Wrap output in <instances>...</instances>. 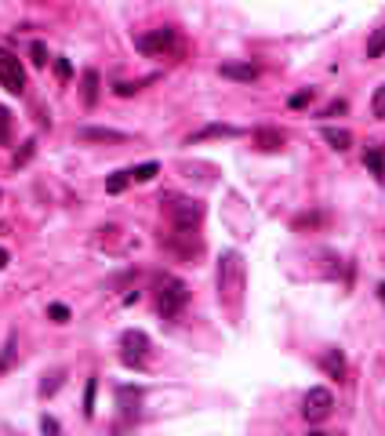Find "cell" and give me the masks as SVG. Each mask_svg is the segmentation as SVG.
<instances>
[{
    "label": "cell",
    "instance_id": "1",
    "mask_svg": "<svg viewBox=\"0 0 385 436\" xmlns=\"http://www.w3.org/2000/svg\"><path fill=\"white\" fill-rule=\"evenodd\" d=\"M186 302H189V287L179 277H160L156 280V309H160V316H164V320L179 316Z\"/></svg>",
    "mask_w": 385,
    "mask_h": 436
},
{
    "label": "cell",
    "instance_id": "2",
    "mask_svg": "<svg viewBox=\"0 0 385 436\" xmlns=\"http://www.w3.org/2000/svg\"><path fill=\"white\" fill-rule=\"evenodd\" d=\"M218 291L229 302H236L240 291H244V258H240L236 251H226L218 258Z\"/></svg>",
    "mask_w": 385,
    "mask_h": 436
},
{
    "label": "cell",
    "instance_id": "3",
    "mask_svg": "<svg viewBox=\"0 0 385 436\" xmlns=\"http://www.w3.org/2000/svg\"><path fill=\"white\" fill-rule=\"evenodd\" d=\"M135 47L142 55H153V58H167L179 51V33L171 26H160V29H149V33H138L135 37Z\"/></svg>",
    "mask_w": 385,
    "mask_h": 436
},
{
    "label": "cell",
    "instance_id": "4",
    "mask_svg": "<svg viewBox=\"0 0 385 436\" xmlns=\"http://www.w3.org/2000/svg\"><path fill=\"white\" fill-rule=\"evenodd\" d=\"M167 215L179 233H197V225L204 218V204L192 197H167Z\"/></svg>",
    "mask_w": 385,
    "mask_h": 436
},
{
    "label": "cell",
    "instance_id": "5",
    "mask_svg": "<svg viewBox=\"0 0 385 436\" xmlns=\"http://www.w3.org/2000/svg\"><path fill=\"white\" fill-rule=\"evenodd\" d=\"M0 88L11 91V95H22L26 91V70H22V62L19 55H11L0 47Z\"/></svg>",
    "mask_w": 385,
    "mask_h": 436
},
{
    "label": "cell",
    "instance_id": "6",
    "mask_svg": "<svg viewBox=\"0 0 385 436\" xmlns=\"http://www.w3.org/2000/svg\"><path fill=\"white\" fill-rule=\"evenodd\" d=\"M120 360L127 367H146V353H149V334L146 331H124L120 334Z\"/></svg>",
    "mask_w": 385,
    "mask_h": 436
},
{
    "label": "cell",
    "instance_id": "7",
    "mask_svg": "<svg viewBox=\"0 0 385 436\" xmlns=\"http://www.w3.org/2000/svg\"><path fill=\"white\" fill-rule=\"evenodd\" d=\"M331 407H334V396H331V389H324V385H313V389L302 396V414H306L309 422H324V418L331 414Z\"/></svg>",
    "mask_w": 385,
    "mask_h": 436
},
{
    "label": "cell",
    "instance_id": "8",
    "mask_svg": "<svg viewBox=\"0 0 385 436\" xmlns=\"http://www.w3.org/2000/svg\"><path fill=\"white\" fill-rule=\"evenodd\" d=\"M218 73L226 80H240V84H254L259 80V66H251V62H222Z\"/></svg>",
    "mask_w": 385,
    "mask_h": 436
},
{
    "label": "cell",
    "instance_id": "9",
    "mask_svg": "<svg viewBox=\"0 0 385 436\" xmlns=\"http://www.w3.org/2000/svg\"><path fill=\"white\" fill-rule=\"evenodd\" d=\"M240 135H244V127H233V124H207V127H200V131L189 135V145H197V142H204V138H240Z\"/></svg>",
    "mask_w": 385,
    "mask_h": 436
},
{
    "label": "cell",
    "instance_id": "10",
    "mask_svg": "<svg viewBox=\"0 0 385 436\" xmlns=\"http://www.w3.org/2000/svg\"><path fill=\"white\" fill-rule=\"evenodd\" d=\"M76 138L80 142H127L131 135L117 131V127H76Z\"/></svg>",
    "mask_w": 385,
    "mask_h": 436
},
{
    "label": "cell",
    "instance_id": "11",
    "mask_svg": "<svg viewBox=\"0 0 385 436\" xmlns=\"http://www.w3.org/2000/svg\"><path fill=\"white\" fill-rule=\"evenodd\" d=\"M363 164H367V171L375 175V182H385V145H378V142H371L363 150Z\"/></svg>",
    "mask_w": 385,
    "mask_h": 436
},
{
    "label": "cell",
    "instance_id": "12",
    "mask_svg": "<svg viewBox=\"0 0 385 436\" xmlns=\"http://www.w3.org/2000/svg\"><path fill=\"white\" fill-rule=\"evenodd\" d=\"M117 400H120V411L124 418H138V403H142V389H135V385H120L117 389Z\"/></svg>",
    "mask_w": 385,
    "mask_h": 436
},
{
    "label": "cell",
    "instance_id": "13",
    "mask_svg": "<svg viewBox=\"0 0 385 436\" xmlns=\"http://www.w3.org/2000/svg\"><path fill=\"white\" fill-rule=\"evenodd\" d=\"M254 145L265 153H277V150H284V131H277V127H259V131H254Z\"/></svg>",
    "mask_w": 385,
    "mask_h": 436
},
{
    "label": "cell",
    "instance_id": "14",
    "mask_svg": "<svg viewBox=\"0 0 385 436\" xmlns=\"http://www.w3.org/2000/svg\"><path fill=\"white\" fill-rule=\"evenodd\" d=\"M320 367H324L331 378H345V357L338 349H327L324 357H320Z\"/></svg>",
    "mask_w": 385,
    "mask_h": 436
},
{
    "label": "cell",
    "instance_id": "15",
    "mask_svg": "<svg viewBox=\"0 0 385 436\" xmlns=\"http://www.w3.org/2000/svg\"><path fill=\"white\" fill-rule=\"evenodd\" d=\"M324 138L331 142V150H338V153H345L352 145V135L345 131V127H324Z\"/></svg>",
    "mask_w": 385,
    "mask_h": 436
},
{
    "label": "cell",
    "instance_id": "16",
    "mask_svg": "<svg viewBox=\"0 0 385 436\" xmlns=\"http://www.w3.org/2000/svg\"><path fill=\"white\" fill-rule=\"evenodd\" d=\"M95 102H99V73L88 70V73H84V106L91 109Z\"/></svg>",
    "mask_w": 385,
    "mask_h": 436
},
{
    "label": "cell",
    "instance_id": "17",
    "mask_svg": "<svg viewBox=\"0 0 385 436\" xmlns=\"http://www.w3.org/2000/svg\"><path fill=\"white\" fill-rule=\"evenodd\" d=\"M385 55V26H378L371 40H367V58H382Z\"/></svg>",
    "mask_w": 385,
    "mask_h": 436
},
{
    "label": "cell",
    "instance_id": "18",
    "mask_svg": "<svg viewBox=\"0 0 385 436\" xmlns=\"http://www.w3.org/2000/svg\"><path fill=\"white\" fill-rule=\"evenodd\" d=\"M127 186H131V171H117V175H109V179H106V193H113V197L124 193Z\"/></svg>",
    "mask_w": 385,
    "mask_h": 436
},
{
    "label": "cell",
    "instance_id": "19",
    "mask_svg": "<svg viewBox=\"0 0 385 436\" xmlns=\"http://www.w3.org/2000/svg\"><path fill=\"white\" fill-rule=\"evenodd\" d=\"M156 171H160L156 160H146V164L131 168V182H149V179H156Z\"/></svg>",
    "mask_w": 385,
    "mask_h": 436
},
{
    "label": "cell",
    "instance_id": "20",
    "mask_svg": "<svg viewBox=\"0 0 385 436\" xmlns=\"http://www.w3.org/2000/svg\"><path fill=\"white\" fill-rule=\"evenodd\" d=\"M95 389H99V375H91L88 385H84V418L95 414Z\"/></svg>",
    "mask_w": 385,
    "mask_h": 436
},
{
    "label": "cell",
    "instance_id": "21",
    "mask_svg": "<svg viewBox=\"0 0 385 436\" xmlns=\"http://www.w3.org/2000/svg\"><path fill=\"white\" fill-rule=\"evenodd\" d=\"M149 80H153V76H149ZM149 80H135V84H131V80H120V84H113V91L120 95V99H131V95L142 91V84H149Z\"/></svg>",
    "mask_w": 385,
    "mask_h": 436
},
{
    "label": "cell",
    "instance_id": "22",
    "mask_svg": "<svg viewBox=\"0 0 385 436\" xmlns=\"http://www.w3.org/2000/svg\"><path fill=\"white\" fill-rule=\"evenodd\" d=\"M313 102V88H302V91H295L291 99H287V106L291 109H302V106H309Z\"/></svg>",
    "mask_w": 385,
    "mask_h": 436
},
{
    "label": "cell",
    "instance_id": "23",
    "mask_svg": "<svg viewBox=\"0 0 385 436\" xmlns=\"http://www.w3.org/2000/svg\"><path fill=\"white\" fill-rule=\"evenodd\" d=\"M47 316H51L55 324H69V309H66L62 302H51V305H47Z\"/></svg>",
    "mask_w": 385,
    "mask_h": 436
},
{
    "label": "cell",
    "instance_id": "24",
    "mask_svg": "<svg viewBox=\"0 0 385 436\" xmlns=\"http://www.w3.org/2000/svg\"><path fill=\"white\" fill-rule=\"evenodd\" d=\"M29 55H33V66H47V47H44V40H33Z\"/></svg>",
    "mask_w": 385,
    "mask_h": 436
},
{
    "label": "cell",
    "instance_id": "25",
    "mask_svg": "<svg viewBox=\"0 0 385 436\" xmlns=\"http://www.w3.org/2000/svg\"><path fill=\"white\" fill-rule=\"evenodd\" d=\"M371 113H375V117H385V84H378V91H375V99H371Z\"/></svg>",
    "mask_w": 385,
    "mask_h": 436
},
{
    "label": "cell",
    "instance_id": "26",
    "mask_svg": "<svg viewBox=\"0 0 385 436\" xmlns=\"http://www.w3.org/2000/svg\"><path fill=\"white\" fill-rule=\"evenodd\" d=\"M8 135H11V117H8V109L0 106V145L8 142Z\"/></svg>",
    "mask_w": 385,
    "mask_h": 436
},
{
    "label": "cell",
    "instance_id": "27",
    "mask_svg": "<svg viewBox=\"0 0 385 436\" xmlns=\"http://www.w3.org/2000/svg\"><path fill=\"white\" fill-rule=\"evenodd\" d=\"M11 360H15V334L8 338V346H4V357H0V371H8Z\"/></svg>",
    "mask_w": 385,
    "mask_h": 436
},
{
    "label": "cell",
    "instance_id": "28",
    "mask_svg": "<svg viewBox=\"0 0 385 436\" xmlns=\"http://www.w3.org/2000/svg\"><path fill=\"white\" fill-rule=\"evenodd\" d=\"M58 385H62V371H55L51 382H44V385H40V396H51V393L58 389Z\"/></svg>",
    "mask_w": 385,
    "mask_h": 436
},
{
    "label": "cell",
    "instance_id": "29",
    "mask_svg": "<svg viewBox=\"0 0 385 436\" xmlns=\"http://www.w3.org/2000/svg\"><path fill=\"white\" fill-rule=\"evenodd\" d=\"M40 429H44V436H58V433H62L58 422H55V418H47V414L40 418Z\"/></svg>",
    "mask_w": 385,
    "mask_h": 436
},
{
    "label": "cell",
    "instance_id": "30",
    "mask_svg": "<svg viewBox=\"0 0 385 436\" xmlns=\"http://www.w3.org/2000/svg\"><path fill=\"white\" fill-rule=\"evenodd\" d=\"M345 109H349V106H345L342 99H334V102H331L324 113H320V117H338V113H345Z\"/></svg>",
    "mask_w": 385,
    "mask_h": 436
},
{
    "label": "cell",
    "instance_id": "31",
    "mask_svg": "<svg viewBox=\"0 0 385 436\" xmlns=\"http://www.w3.org/2000/svg\"><path fill=\"white\" fill-rule=\"evenodd\" d=\"M55 73H58L62 80H69V73H73V70H69V62H66V58H55Z\"/></svg>",
    "mask_w": 385,
    "mask_h": 436
},
{
    "label": "cell",
    "instance_id": "32",
    "mask_svg": "<svg viewBox=\"0 0 385 436\" xmlns=\"http://www.w3.org/2000/svg\"><path fill=\"white\" fill-rule=\"evenodd\" d=\"M29 156H33V142H26V150H22V153H15V168H19V164H26Z\"/></svg>",
    "mask_w": 385,
    "mask_h": 436
},
{
    "label": "cell",
    "instance_id": "33",
    "mask_svg": "<svg viewBox=\"0 0 385 436\" xmlns=\"http://www.w3.org/2000/svg\"><path fill=\"white\" fill-rule=\"evenodd\" d=\"M8 262H11V255H8V248H0V269H8Z\"/></svg>",
    "mask_w": 385,
    "mask_h": 436
},
{
    "label": "cell",
    "instance_id": "34",
    "mask_svg": "<svg viewBox=\"0 0 385 436\" xmlns=\"http://www.w3.org/2000/svg\"><path fill=\"white\" fill-rule=\"evenodd\" d=\"M378 298H382V302H385V280H382V284H378Z\"/></svg>",
    "mask_w": 385,
    "mask_h": 436
},
{
    "label": "cell",
    "instance_id": "35",
    "mask_svg": "<svg viewBox=\"0 0 385 436\" xmlns=\"http://www.w3.org/2000/svg\"><path fill=\"white\" fill-rule=\"evenodd\" d=\"M306 436H331V433H320V429H313V433H306Z\"/></svg>",
    "mask_w": 385,
    "mask_h": 436
}]
</instances>
